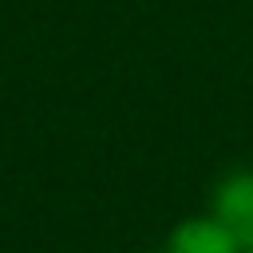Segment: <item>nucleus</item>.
Segmentation results:
<instances>
[{
  "mask_svg": "<svg viewBox=\"0 0 253 253\" xmlns=\"http://www.w3.org/2000/svg\"><path fill=\"white\" fill-rule=\"evenodd\" d=\"M166 253H245V245L237 241V233L221 217L194 213V217H182L170 229Z\"/></svg>",
  "mask_w": 253,
  "mask_h": 253,
  "instance_id": "f257e3e1",
  "label": "nucleus"
},
{
  "mask_svg": "<svg viewBox=\"0 0 253 253\" xmlns=\"http://www.w3.org/2000/svg\"><path fill=\"white\" fill-rule=\"evenodd\" d=\"M213 217H221L245 249H253V170L229 174L213 194Z\"/></svg>",
  "mask_w": 253,
  "mask_h": 253,
  "instance_id": "f03ea898",
  "label": "nucleus"
},
{
  "mask_svg": "<svg viewBox=\"0 0 253 253\" xmlns=\"http://www.w3.org/2000/svg\"><path fill=\"white\" fill-rule=\"evenodd\" d=\"M245 253H253V249H245Z\"/></svg>",
  "mask_w": 253,
  "mask_h": 253,
  "instance_id": "7ed1b4c3",
  "label": "nucleus"
}]
</instances>
